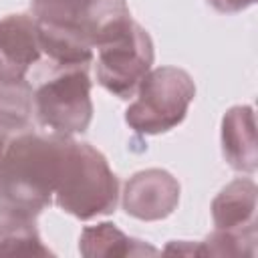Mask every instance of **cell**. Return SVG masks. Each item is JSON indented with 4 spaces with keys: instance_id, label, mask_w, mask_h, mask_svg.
Wrapping results in <instances>:
<instances>
[{
    "instance_id": "6da1fadb",
    "label": "cell",
    "mask_w": 258,
    "mask_h": 258,
    "mask_svg": "<svg viewBox=\"0 0 258 258\" xmlns=\"http://www.w3.org/2000/svg\"><path fill=\"white\" fill-rule=\"evenodd\" d=\"M64 137L16 133L0 157V208L38 216L54 200Z\"/></svg>"
},
{
    "instance_id": "7a4b0ae2",
    "label": "cell",
    "mask_w": 258,
    "mask_h": 258,
    "mask_svg": "<svg viewBox=\"0 0 258 258\" xmlns=\"http://www.w3.org/2000/svg\"><path fill=\"white\" fill-rule=\"evenodd\" d=\"M117 202L119 181L105 155L89 143L64 137L54 204L79 220H93L115 212Z\"/></svg>"
},
{
    "instance_id": "3957f363",
    "label": "cell",
    "mask_w": 258,
    "mask_h": 258,
    "mask_svg": "<svg viewBox=\"0 0 258 258\" xmlns=\"http://www.w3.org/2000/svg\"><path fill=\"white\" fill-rule=\"evenodd\" d=\"M194 97L196 83L187 71L177 67L151 69L125 111V123L141 135L167 133L185 119Z\"/></svg>"
},
{
    "instance_id": "277c9868",
    "label": "cell",
    "mask_w": 258,
    "mask_h": 258,
    "mask_svg": "<svg viewBox=\"0 0 258 258\" xmlns=\"http://www.w3.org/2000/svg\"><path fill=\"white\" fill-rule=\"evenodd\" d=\"M91 89L87 67H58L32 93L36 121L50 135L73 137L87 131L93 119Z\"/></svg>"
},
{
    "instance_id": "5b68a950",
    "label": "cell",
    "mask_w": 258,
    "mask_h": 258,
    "mask_svg": "<svg viewBox=\"0 0 258 258\" xmlns=\"http://www.w3.org/2000/svg\"><path fill=\"white\" fill-rule=\"evenodd\" d=\"M97 83L117 99H131L139 83L151 71L155 52L149 32L135 20L113 38L95 46Z\"/></svg>"
},
{
    "instance_id": "8992f818",
    "label": "cell",
    "mask_w": 258,
    "mask_h": 258,
    "mask_svg": "<svg viewBox=\"0 0 258 258\" xmlns=\"http://www.w3.org/2000/svg\"><path fill=\"white\" fill-rule=\"evenodd\" d=\"M179 204V183L165 169H143L133 173L123 187V210L143 222L163 220Z\"/></svg>"
},
{
    "instance_id": "52a82bcc",
    "label": "cell",
    "mask_w": 258,
    "mask_h": 258,
    "mask_svg": "<svg viewBox=\"0 0 258 258\" xmlns=\"http://www.w3.org/2000/svg\"><path fill=\"white\" fill-rule=\"evenodd\" d=\"M40 56L34 16L10 14L0 20V81H24Z\"/></svg>"
},
{
    "instance_id": "ba28073f",
    "label": "cell",
    "mask_w": 258,
    "mask_h": 258,
    "mask_svg": "<svg viewBox=\"0 0 258 258\" xmlns=\"http://www.w3.org/2000/svg\"><path fill=\"white\" fill-rule=\"evenodd\" d=\"M222 153L232 169L248 175L256 171V121L250 105H236L226 111L222 119Z\"/></svg>"
},
{
    "instance_id": "9c48e42d",
    "label": "cell",
    "mask_w": 258,
    "mask_h": 258,
    "mask_svg": "<svg viewBox=\"0 0 258 258\" xmlns=\"http://www.w3.org/2000/svg\"><path fill=\"white\" fill-rule=\"evenodd\" d=\"M258 187L250 177L230 181L212 202V220L220 230H246L256 226Z\"/></svg>"
},
{
    "instance_id": "30bf717a",
    "label": "cell",
    "mask_w": 258,
    "mask_h": 258,
    "mask_svg": "<svg viewBox=\"0 0 258 258\" xmlns=\"http://www.w3.org/2000/svg\"><path fill=\"white\" fill-rule=\"evenodd\" d=\"M40 52L46 54L56 67H87L95 58L91 40L73 26L36 20Z\"/></svg>"
},
{
    "instance_id": "8fae6325",
    "label": "cell",
    "mask_w": 258,
    "mask_h": 258,
    "mask_svg": "<svg viewBox=\"0 0 258 258\" xmlns=\"http://www.w3.org/2000/svg\"><path fill=\"white\" fill-rule=\"evenodd\" d=\"M79 252L87 258H123V256H151L159 250L143 240L127 236L111 222L87 226L79 238Z\"/></svg>"
},
{
    "instance_id": "7c38bea8",
    "label": "cell",
    "mask_w": 258,
    "mask_h": 258,
    "mask_svg": "<svg viewBox=\"0 0 258 258\" xmlns=\"http://www.w3.org/2000/svg\"><path fill=\"white\" fill-rule=\"evenodd\" d=\"M0 256H52L40 240L34 216L0 208Z\"/></svg>"
},
{
    "instance_id": "4fadbf2b",
    "label": "cell",
    "mask_w": 258,
    "mask_h": 258,
    "mask_svg": "<svg viewBox=\"0 0 258 258\" xmlns=\"http://www.w3.org/2000/svg\"><path fill=\"white\" fill-rule=\"evenodd\" d=\"M30 6L36 20L79 28L91 40L105 0H32Z\"/></svg>"
},
{
    "instance_id": "5bb4252c",
    "label": "cell",
    "mask_w": 258,
    "mask_h": 258,
    "mask_svg": "<svg viewBox=\"0 0 258 258\" xmlns=\"http://www.w3.org/2000/svg\"><path fill=\"white\" fill-rule=\"evenodd\" d=\"M32 87L24 81H0V127L12 135L28 131L32 121Z\"/></svg>"
},
{
    "instance_id": "9a60e30c",
    "label": "cell",
    "mask_w": 258,
    "mask_h": 258,
    "mask_svg": "<svg viewBox=\"0 0 258 258\" xmlns=\"http://www.w3.org/2000/svg\"><path fill=\"white\" fill-rule=\"evenodd\" d=\"M256 226L246 230H220L216 228L204 242L198 244V256H256Z\"/></svg>"
},
{
    "instance_id": "2e32d148",
    "label": "cell",
    "mask_w": 258,
    "mask_h": 258,
    "mask_svg": "<svg viewBox=\"0 0 258 258\" xmlns=\"http://www.w3.org/2000/svg\"><path fill=\"white\" fill-rule=\"evenodd\" d=\"M212 8H216L222 14H236L254 4V0H208Z\"/></svg>"
},
{
    "instance_id": "e0dca14e",
    "label": "cell",
    "mask_w": 258,
    "mask_h": 258,
    "mask_svg": "<svg viewBox=\"0 0 258 258\" xmlns=\"http://www.w3.org/2000/svg\"><path fill=\"white\" fill-rule=\"evenodd\" d=\"M165 252H177V254H198V244L194 242H173L165 246Z\"/></svg>"
},
{
    "instance_id": "ac0fdd59",
    "label": "cell",
    "mask_w": 258,
    "mask_h": 258,
    "mask_svg": "<svg viewBox=\"0 0 258 258\" xmlns=\"http://www.w3.org/2000/svg\"><path fill=\"white\" fill-rule=\"evenodd\" d=\"M12 137H14V135H12L10 131H6V129H2V127H0V157H2V153H4L6 145H8V141H10Z\"/></svg>"
}]
</instances>
